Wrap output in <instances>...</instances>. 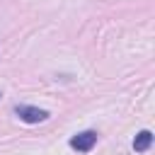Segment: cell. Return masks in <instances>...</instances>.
<instances>
[{"instance_id":"cell-1","label":"cell","mask_w":155,"mask_h":155,"mask_svg":"<svg viewBox=\"0 0 155 155\" xmlns=\"http://www.w3.org/2000/svg\"><path fill=\"white\" fill-rule=\"evenodd\" d=\"M15 114L24 121V124H39V121H46L48 119V111L39 109V107H27V104H17L15 107Z\"/></svg>"},{"instance_id":"cell-2","label":"cell","mask_w":155,"mask_h":155,"mask_svg":"<svg viewBox=\"0 0 155 155\" xmlns=\"http://www.w3.org/2000/svg\"><path fill=\"white\" fill-rule=\"evenodd\" d=\"M94 145H97V131H82V133L70 138V148L78 150V153H87Z\"/></svg>"},{"instance_id":"cell-3","label":"cell","mask_w":155,"mask_h":155,"mask_svg":"<svg viewBox=\"0 0 155 155\" xmlns=\"http://www.w3.org/2000/svg\"><path fill=\"white\" fill-rule=\"evenodd\" d=\"M150 145H153V133H150V131H140V133L133 138V150H136V153H145Z\"/></svg>"}]
</instances>
